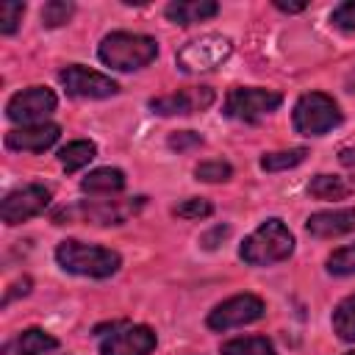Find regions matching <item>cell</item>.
<instances>
[{"mask_svg":"<svg viewBox=\"0 0 355 355\" xmlns=\"http://www.w3.org/2000/svg\"><path fill=\"white\" fill-rule=\"evenodd\" d=\"M294 252V233L277 216L263 219L239 247V258L250 266H275Z\"/></svg>","mask_w":355,"mask_h":355,"instance_id":"obj_1","label":"cell"},{"mask_svg":"<svg viewBox=\"0 0 355 355\" xmlns=\"http://www.w3.org/2000/svg\"><path fill=\"white\" fill-rule=\"evenodd\" d=\"M55 261L64 272L80 275V277H111L122 266V255L103 244H86L78 239H64L55 247Z\"/></svg>","mask_w":355,"mask_h":355,"instance_id":"obj_2","label":"cell"},{"mask_svg":"<svg viewBox=\"0 0 355 355\" xmlns=\"http://www.w3.org/2000/svg\"><path fill=\"white\" fill-rule=\"evenodd\" d=\"M155 55H158V42L147 33H130V31H114L103 36L97 47V58L116 72L141 69L153 64Z\"/></svg>","mask_w":355,"mask_h":355,"instance_id":"obj_3","label":"cell"},{"mask_svg":"<svg viewBox=\"0 0 355 355\" xmlns=\"http://www.w3.org/2000/svg\"><path fill=\"white\" fill-rule=\"evenodd\" d=\"M144 197H130V200H89L78 202L69 208H61L53 214L55 225H72V222H89V225H122L133 214L144 208Z\"/></svg>","mask_w":355,"mask_h":355,"instance_id":"obj_4","label":"cell"},{"mask_svg":"<svg viewBox=\"0 0 355 355\" xmlns=\"http://www.w3.org/2000/svg\"><path fill=\"white\" fill-rule=\"evenodd\" d=\"M344 119L338 103L324 92H308L294 103L291 125L300 136H324Z\"/></svg>","mask_w":355,"mask_h":355,"instance_id":"obj_5","label":"cell"},{"mask_svg":"<svg viewBox=\"0 0 355 355\" xmlns=\"http://www.w3.org/2000/svg\"><path fill=\"white\" fill-rule=\"evenodd\" d=\"M233 53V42L222 33H205L200 39L186 42L178 55L175 64L180 72L186 75H200V72H214L216 67H222Z\"/></svg>","mask_w":355,"mask_h":355,"instance_id":"obj_6","label":"cell"},{"mask_svg":"<svg viewBox=\"0 0 355 355\" xmlns=\"http://www.w3.org/2000/svg\"><path fill=\"white\" fill-rule=\"evenodd\" d=\"M280 103H283L280 92L261 89V86H236L227 92L222 114L230 119H239V122H258V119L269 116L272 111H277Z\"/></svg>","mask_w":355,"mask_h":355,"instance_id":"obj_7","label":"cell"},{"mask_svg":"<svg viewBox=\"0 0 355 355\" xmlns=\"http://www.w3.org/2000/svg\"><path fill=\"white\" fill-rule=\"evenodd\" d=\"M58 108V97L47 86H28L6 103V116L17 125H42Z\"/></svg>","mask_w":355,"mask_h":355,"instance_id":"obj_8","label":"cell"},{"mask_svg":"<svg viewBox=\"0 0 355 355\" xmlns=\"http://www.w3.org/2000/svg\"><path fill=\"white\" fill-rule=\"evenodd\" d=\"M266 313V305L258 294H236V297H227L225 302H219L205 324L216 333H225V330H233V327H244V324H252L258 322L261 316Z\"/></svg>","mask_w":355,"mask_h":355,"instance_id":"obj_9","label":"cell"},{"mask_svg":"<svg viewBox=\"0 0 355 355\" xmlns=\"http://www.w3.org/2000/svg\"><path fill=\"white\" fill-rule=\"evenodd\" d=\"M58 80L61 86L67 89L69 97H78V100H105V97H114L119 92V83L97 69H89L83 64H69L58 72Z\"/></svg>","mask_w":355,"mask_h":355,"instance_id":"obj_10","label":"cell"},{"mask_svg":"<svg viewBox=\"0 0 355 355\" xmlns=\"http://www.w3.org/2000/svg\"><path fill=\"white\" fill-rule=\"evenodd\" d=\"M53 200V191L42 183H28L22 189H14L11 194H6L3 205H0V219L6 225H19L28 222L33 216H39Z\"/></svg>","mask_w":355,"mask_h":355,"instance_id":"obj_11","label":"cell"},{"mask_svg":"<svg viewBox=\"0 0 355 355\" xmlns=\"http://www.w3.org/2000/svg\"><path fill=\"white\" fill-rule=\"evenodd\" d=\"M216 100V92L211 86H186L172 94H161L150 100V111L158 116H186L211 108Z\"/></svg>","mask_w":355,"mask_h":355,"instance_id":"obj_12","label":"cell"},{"mask_svg":"<svg viewBox=\"0 0 355 355\" xmlns=\"http://www.w3.org/2000/svg\"><path fill=\"white\" fill-rule=\"evenodd\" d=\"M158 338L147 324H122L100 344V355H150Z\"/></svg>","mask_w":355,"mask_h":355,"instance_id":"obj_13","label":"cell"},{"mask_svg":"<svg viewBox=\"0 0 355 355\" xmlns=\"http://www.w3.org/2000/svg\"><path fill=\"white\" fill-rule=\"evenodd\" d=\"M61 136V128L55 122H42V125H25L14 128L6 133V147L14 153H44L53 147Z\"/></svg>","mask_w":355,"mask_h":355,"instance_id":"obj_14","label":"cell"},{"mask_svg":"<svg viewBox=\"0 0 355 355\" xmlns=\"http://www.w3.org/2000/svg\"><path fill=\"white\" fill-rule=\"evenodd\" d=\"M305 230L316 239H336L344 233L355 230V208H330V211H316L305 219Z\"/></svg>","mask_w":355,"mask_h":355,"instance_id":"obj_15","label":"cell"},{"mask_svg":"<svg viewBox=\"0 0 355 355\" xmlns=\"http://www.w3.org/2000/svg\"><path fill=\"white\" fill-rule=\"evenodd\" d=\"M166 19L175 22V25H194V22H205V19H214L219 14V3L214 0H175L164 8Z\"/></svg>","mask_w":355,"mask_h":355,"instance_id":"obj_16","label":"cell"},{"mask_svg":"<svg viewBox=\"0 0 355 355\" xmlns=\"http://www.w3.org/2000/svg\"><path fill=\"white\" fill-rule=\"evenodd\" d=\"M58 338L50 336L47 330L42 327H28L22 330L17 338H11L6 347H3V355H44L50 349H58Z\"/></svg>","mask_w":355,"mask_h":355,"instance_id":"obj_17","label":"cell"},{"mask_svg":"<svg viewBox=\"0 0 355 355\" xmlns=\"http://www.w3.org/2000/svg\"><path fill=\"white\" fill-rule=\"evenodd\" d=\"M308 194L316 200H347L349 194H355V178L347 175H313L308 183Z\"/></svg>","mask_w":355,"mask_h":355,"instance_id":"obj_18","label":"cell"},{"mask_svg":"<svg viewBox=\"0 0 355 355\" xmlns=\"http://www.w3.org/2000/svg\"><path fill=\"white\" fill-rule=\"evenodd\" d=\"M122 189H125V172L116 169V166L92 169L80 180V191H86V194H116Z\"/></svg>","mask_w":355,"mask_h":355,"instance_id":"obj_19","label":"cell"},{"mask_svg":"<svg viewBox=\"0 0 355 355\" xmlns=\"http://www.w3.org/2000/svg\"><path fill=\"white\" fill-rule=\"evenodd\" d=\"M94 155H97V144L89 141V139H75V141H69V144H64L58 150V161H61V166L67 172L83 169Z\"/></svg>","mask_w":355,"mask_h":355,"instance_id":"obj_20","label":"cell"},{"mask_svg":"<svg viewBox=\"0 0 355 355\" xmlns=\"http://www.w3.org/2000/svg\"><path fill=\"white\" fill-rule=\"evenodd\" d=\"M219 355H277V352L266 336H244L225 341L219 347Z\"/></svg>","mask_w":355,"mask_h":355,"instance_id":"obj_21","label":"cell"},{"mask_svg":"<svg viewBox=\"0 0 355 355\" xmlns=\"http://www.w3.org/2000/svg\"><path fill=\"white\" fill-rule=\"evenodd\" d=\"M333 333L347 344L355 341V294L344 297L336 305V311H333Z\"/></svg>","mask_w":355,"mask_h":355,"instance_id":"obj_22","label":"cell"},{"mask_svg":"<svg viewBox=\"0 0 355 355\" xmlns=\"http://www.w3.org/2000/svg\"><path fill=\"white\" fill-rule=\"evenodd\" d=\"M308 158L305 147H291V150H277V153H263L261 155V169L263 172H283V169H294Z\"/></svg>","mask_w":355,"mask_h":355,"instance_id":"obj_23","label":"cell"},{"mask_svg":"<svg viewBox=\"0 0 355 355\" xmlns=\"http://www.w3.org/2000/svg\"><path fill=\"white\" fill-rule=\"evenodd\" d=\"M75 14V3L69 0H50L42 6V25L44 28H58V25H67Z\"/></svg>","mask_w":355,"mask_h":355,"instance_id":"obj_24","label":"cell"},{"mask_svg":"<svg viewBox=\"0 0 355 355\" xmlns=\"http://www.w3.org/2000/svg\"><path fill=\"white\" fill-rule=\"evenodd\" d=\"M194 178L202 180V183H225V180L233 178V166H230L227 161H219V158H214V161H200V164L194 166Z\"/></svg>","mask_w":355,"mask_h":355,"instance_id":"obj_25","label":"cell"},{"mask_svg":"<svg viewBox=\"0 0 355 355\" xmlns=\"http://www.w3.org/2000/svg\"><path fill=\"white\" fill-rule=\"evenodd\" d=\"M25 8H28V6L19 3V0H6V3H0V33H3V36L17 33L22 17H25Z\"/></svg>","mask_w":355,"mask_h":355,"instance_id":"obj_26","label":"cell"},{"mask_svg":"<svg viewBox=\"0 0 355 355\" xmlns=\"http://www.w3.org/2000/svg\"><path fill=\"white\" fill-rule=\"evenodd\" d=\"M327 272H330V275H336V277L355 275V244L338 247V250L327 258Z\"/></svg>","mask_w":355,"mask_h":355,"instance_id":"obj_27","label":"cell"},{"mask_svg":"<svg viewBox=\"0 0 355 355\" xmlns=\"http://www.w3.org/2000/svg\"><path fill=\"white\" fill-rule=\"evenodd\" d=\"M172 214L180 216V219H208L214 214V205L208 200H202V197H189V200L178 202L172 208Z\"/></svg>","mask_w":355,"mask_h":355,"instance_id":"obj_28","label":"cell"},{"mask_svg":"<svg viewBox=\"0 0 355 355\" xmlns=\"http://www.w3.org/2000/svg\"><path fill=\"white\" fill-rule=\"evenodd\" d=\"M202 141H205V139H202L197 130H175V133H169L166 147L175 150V153H189V150L202 147Z\"/></svg>","mask_w":355,"mask_h":355,"instance_id":"obj_29","label":"cell"},{"mask_svg":"<svg viewBox=\"0 0 355 355\" xmlns=\"http://www.w3.org/2000/svg\"><path fill=\"white\" fill-rule=\"evenodd\" d=\"M330 25L338 31H355V0L338 3L330 14Z\"/></svg>","mask_w":355,"mask_h":355,"instance_id":"obj_30","label":"cell"},{"mask_svg":"<svg viewBox=\"0 0 355 355\" xmlns=\"http://www.w3.org/2000/svg\"><path fill=\"white\" fill-rule=\"evenodd\" d=\"M227 236H230V227H227V225H216L211 233H205V236L200 239V244H202L205 250H214L216 241H222V239H227Z\"/></svg>","mask_w":355,"mask_h":355,"instance_id":"obj_31","label":"cell"},{"mask_svg":"<svg viewBox=\"0 0 355 355\" xmlns=\"http://www.w3.org/2000/svg\"><path fill=\"white\" fill-rule=\"evenodd\" d=\"M28 291H31V277H22V280H17V283H14V286L6 291V297H3V305H8V302H11L14 297H19V294L25 297Z\"/></svg>","mask_w":355,"mask_h":355,"instance_id":"obj_32","label":"cell"},{"mask_svg":"<svg viewBox=\"0 0 355 355\" xmlns=\"http://www.w3.org/2000/svg\"><path fill=\"white\" fill-rule=\"evenodd\" d=\"M275 8L277 11H286V14H300V11H305V3H275Z\"/></svg>","mask_w":355,"mask_h":355,"instance_id":"obj_33","label":"cell"},{"mask_svg":"<svg viewBox=\"0 0 355 355\" xmlns=\"http://www.w3.org/2000/svg\"><path fill=\"white\" fill-rule=\"evenodd\" d=\"M338 161H341L344 166H355V144H352V147H344V150L338 153Z\"/></svg>","mask_w":355,"mask_h":355,"instance_id":"obj_34","label":"cell"},{"mask_svg":"<svg viewBox=\"0 0 355 355\" xmlns=\"http://www.w3.org/2000/svg\"><path fill=\"white\" fill-rule=\"evenodd\" d=\"M344 355H355V352H344Z\"/></svg>","mask_w":355,"mask_h":355,"instance_id":"obj_35","label":"cell"}]
</instances>
